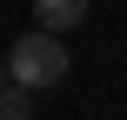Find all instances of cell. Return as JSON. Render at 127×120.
I'll return each mask as SVG.
<instances>
[{"instance_id": "6da1fadb", "label": "cell", "mask_w": 127, "mask_h": 120, "mask_svg": "<svg viewBox=\"0 0 127 120\" xmlns=\"http://www.w3.org/2000/svg\"><path fill=\"white\" fill-rule=\"evenodd\" d=\"M67 67H74V60H67V47H60L54 33H40V27H33V33H20V40L7 47V80H13V87H27V94L60 87V80H67Z\"/></svg>"}, {"instance_id": "7a4b0ae2", "label": "cell", "mask_w": 127, "mask_h": 120, "mask_svg": "<svg viewBox=\"0 0 127 120\" xmlns=\"http://www.w3.org/2000/svg\"><path fill=\"white\" fill-rule=\"evenodd\" d=\"M33 20H40V33H74L80 20H87V0H33Z\"/></svg>"}, {"instance_id": "3957f363", "label": "cell", "mask_w": 127, "mask_h": 120, "mask_svg": "<svg viewBox=\"0 0 127 120\" xmlns=\"http://www.w3.org/2000/svg\"><path fill=\"white\" fill-rule=\"evenodd\" d=\"M0 120H33V94L7 80V87H0Z\"/></svg>"}, {"instance_id": "277c9868", "label": "cell", "mask_w": 127, "mask_h": 120, "mask_svg": "<svg viewBox=\"0 0 127 120\" xmlns=\"http://www.w3.org/2000/svg\"><path fill=\"white\" fill-rule=\"evenodd\" d=\"M0 87H7V53H0Z\"/></svg>"}]
</instances>
